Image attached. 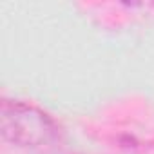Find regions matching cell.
I'll return each instance as SVG.
<instances>
[{
    "label": "cell",
    "instance_id": "6da1fadb",
    "mask_svg": "<svg viewBox=\"0 0 154 154\" xmlns=\"http://www.w3.org/2000/svg\"><path fill=\"white\" fill-rule=\"evenodd\" d=\"M0 132L6 141L22 149H38L58 138L56 120L35 103L4 100L0 107Z\"/></svg>",
    "mask_w": 154,
    "mask_h": 154
}]
</instances>
